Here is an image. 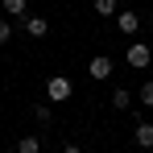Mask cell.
I'll use <instances>...</instances> for the list:
<instances>
[{
    "mask_svg": "<svg viewBox=\"0 0 153 153\" xmlns=\"http://www.w3.org/2000/svg\"><path fill=\"white\" fill-rule=\"evenodd\" d=\"M124 58H128V66H137V71H145V66H149V62H153V50H149V46H145V42H132V46H128V54H124Z\"/></svg>",
    "mask_w": 153,
    "mask_h": 153,
    "instance_id": "2",
    "label": "cell"
},
{
    "mask_svg": "<svg viewBox=\"0 0 153 153\" xmlns=\"http://www.w3.org/2000/svg\"><path fill=\"white\" fill-rule=\"evenodd\" d=\"M21 29H25V37H46V33H50L46 17H37V13H29L25 21H21Z\"/></svg>",
    "mask_w": 153,
    "mask_h": 153,
    "instance_id": "5",
    "label": "cell"
},
{
    "mask_svg": "<svg viewBox=\"0 0 153 153\" xmlns=\"http://www.w3.org/2000/svg\"><path fill=\"white\" fill-rule=\"evenodd\" d=\"M62 153H83V149H79V145H62Z\"/></svg>",
    "mask_w": 153,
    "mask_h": 153,
    "instance_id": "14",
    "label": "cell"
},
{
    "mask_svg": "<svg viewBox=\"0 0 153 153\" xmlns=\"http://www.w3.org/2000/svg\"><path fill=\"white\" fill-rule=\"evenodd\" d=\"M87 75L95 79V83H103V79H112V58H108V54H95V58L87 62Z\"/></svg>",
    "mask_w": 153,
    "mask_h": 153,
    "instance_id": "3",
    "label": "cell"
},
{
    "mask_svg": "<svg viewBox=\"0 0 153 153\" xmlns=\"http://www.w3.org/2000/svg\"><path fill=\"white\" fill-rule=\"evenodd\" d=\"M17 153H42V137H37V132H25V137L17 141Z\"/></svg>",
    "mask_w": 153,
    "mask_h": 153,
    "instance_id": "8",
    "label": "cell"
},
{
    "mask_svg": "<svg viewBox=\"0 0 153 153\" xmlns=\"http://www.w3.org/2000/svg\"><path fill=\"white\" fill-rule=\"evenodd\" d=\"M71 91H75V87H71V79H66V75H54L50 83H46V100H50V103L71 100Z\"/></svg>",
    "mask_w": 153,
    "mask_h": 153,
    "instance_id": "1",
    "label": "cell"
},
{
    "mask_svg": "<svg viewBox=\"0 0 153 153\" xmlns=\"http://www.w3.org/2000/svg\"><path fill=\"white\" fill-rule=\"evenodd\" d=\"M91 8H95V17H116V0H91Z\"/></svg>",
    "mask_w": 153,
    "mask_h": 153,
    "instance_id": "11",
    "label": "cell"
},
{
    "mask_svg": "<svg viewBox=\"0 0 153 153\" xmlns=\"http://www.w3.org/2000/svg\"><path fill=\"white\" fill-rule=\"evenodd\" d=\"M4 42H13V21H8V17H0V46H4Z\"/></svg>",
    "mask_w": 153,
    "mask_h": 153,
    "instance_id": "13",
    "label": "cell"
},
{
    "mask_svg": "<svg viewBox=\"0 0 153 153\" xmlns=\"http://www.w3.org/2000/svg\"><path fill=\"white\" fill-rule=\"evenodd\" d=\"M4 4V17L8 21H25L29 17V0H0Z\"/></svg>",
    "mask_w": 153,
    "mask_h": 153,
    "instance_id": "6",
    "label": "cell"
},
{
    "mask_svg": "<svg viewBox=\"0 0 153 153\" xmlns=\"http://www.w3.org/2000/svg\"><path fill=\"white\" fill-rule=\"evenodd\" d=\"M149 21H153V8H149Z\"/></svg>",
    "mask_w": 153,
    "mask_h": 153,
    "instance_id": "15",
    "label": "cell"
},
{
    "mask_svg": "<svg viewBox=\"0 0 153 153\" xmlns=\"http://www.w3.org/2000/svg\"><path fill=\"white\" fill-rule=\"evenodd\" d=\"M116 29H120V33H137V29H141V17H137V13H116Z\"/></svg>",
    "mask_w": 153,
    "mask_h": 153,
    "instance_id": "7",
    "label": "cell"
},
{
    "mask_svg": "<svg viewBox=\"0 0 153 153\" xmlns=\"http://www.w3.org/2000/svg\"><path fill=\"white\" fill-rule=\"evenodd\" d=\"M132 141H137V149H153V124L141 116L137 120V128H132Z\"/></svg>",
    "mask_w": 153,
    "mask_h": 153,
    "instance_id": "4",
    "label": "cell"
},
{
    "mask_svg": "<svg viewBox=\"0 0 153 153\" xmlns=\"http://www.w3.org/2000/svg\"><path fill=\"white\" fill-rule=\"evenodd\" d=\"M33 120H37V124H50V120H54V108H50V100H46V103H33Z\"/></svg>",
    "mask_w": 153,
    "mask_h": 153,
    "instance_id": "10",
    "label": "cell"
},
{
    "mask_svg": "<svg viewBox=\"0 0 153 153\" xmlns=\"http://www.w3.org/2000/svg\"><path fill=\"white\" fill-rule=\"evenodd\" d=\"M112 108H116V112H124V108H132V91H124V87H116V91H112Z\"/></svg>",
    "mask_w": 153,
    "mask_h": 153,
    "instance_id": "9",
    "label": "cell"
},
{
    "mask_svg": "<svg viewBox=\"0 0 153 153\" xmlns=\"http://www.w3.org/2000/svg\"><path fill=\"white\" fill-rule=\"evenodd\" d=\"M137 100L145 103V108H153V79H145V83H141V91H137Z\"/></svg>",
    "mask_w": 153,
    "mask_h": 153,
    "instance_id": "12",
    "label": "cell"
}]
</instances>
